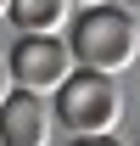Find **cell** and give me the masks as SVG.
<instances>
[{"mask_svg":"<svg viewBox=\"0 0 140 146\" xmlns=\"http://www.w3.org/2000/svg\"><path fill=\"white\" fill-rule=\"evenodd\" d=\"M62 39H67V51H73V68H95V73H123L140 56V23L118 0L73 6Z\"/></svg>","mask_w":140,"mask_h":146,"instance_id":"cell-1","label":"cell"},{"mask_svg":"<svg viewBox=\"0 0 140 146\" xmlns=\"http://www.w3.org/2000/svg\"><path fill=\"white\" fill-rule=\"evenodd\" d=\"M51 112H56V124H67L73 135H106L123 118L118 79L112 73H95V68H73L51 90Z\"/></svg>","mask_w":140,"mask_h":146,"instance_id":"cell-2","label":"cell"},{"mask_svg":"<svg viewBox=\"0 0 140 146\" xmlns=\"http://www.w3.org/2000/svg\"><path fill=\"white\" fill-rule=\"evenodd\" d=\"M6 68H11V84L51 96L56 84L73 73V51H67V39H62V34H17L11 56H6Z\"/></svg>","mask_w":140,"mask_h":146,"instance_id":"cell-3","label":"cell"},{"mask_svg":"<svg viewBox=\"0 0 140 146\" xmlns=\"http://www.w3.org/2000/svg\"><path fill=\"white\" fill-rule=\"evenodd\" d=\"M51 129H56L51 96L11 84V96L0 101V146H51Z\"/></svg>","mask_w":140,"mask_h":146,"instance_id":"cell-4","label":"cell"},{"mask_svg":"<svg viewBox=\"0 0 140 146\" xmlns=\"http://www.w3.org/2000/svg\"><path fill=\"white\" fill-rule=\"evenodd\" d=\"M6 17H11V28H22V34H62L67 17H73V0H11Z\"/></svg>","mask_w":140,"mask_h":146,"instance_id":"cell-5","label":"cell"},{"mask_svg":"<svg viewBox=\"0 0 140 146\" xmlns=\"http://www.w3.org/2000/svg\"><path fill=\"white\" fill-rule=\"evenodd\" d=\"M73 146H118V135L106 129V135H73Z\"/></svg>","mask_w":140,"mask_h":146,"instance_id":"cell-6","label":"cell"},{"mask_svg":"<svg viewBox=\"0 0 140 146\" xmlns=\"http://www.w3.org/2000/svg\"><path fill=\"white\" fill-rule=\"evenodd\" d=\"M6 96H11V68L0 62V101H6Z\"/></svg>","mask_w":140,"mask_h":146,"instance_id":"cell-7","label":"cell"},{"mask_svg":"<svg viewBox=\"0 0 140 146\" xmlns=\"http://www.w3.org/2000/svg\"><path fill=\"white\" fill-rule=\"evenodd\" d=\"M118 6H129V11H140V0H118Z\"/></svg>","mask_w":140,"mask_h":146,"instance_id":"cell-8","label":"cell"},{"mask_svg":"<svg viewBox=\"0 0 140 146\" xmlns=\"http://www.w3.org/2000/svg\"><path fill=\"white\" fill-rule=\"evenodd\" d=\"M6 6H11V0H0V17H6Z\"/></svg>","mask_w":140,"mask_h":146,"instance_id":"cell-9","label":"cell"},{"mask_svg":"<svg viewBox=\"0 0 140 146\" xmlns=\"http://www.w3.org/2000/svg\"><path fill=\"white\" fill-rule=\"evenodd\" d=\"M73 6H95V0H73Z\"/></svg>","mask_w":140,"mask_h":146,"instance_id":"cell-10","label":"cell"}]
</instances>
